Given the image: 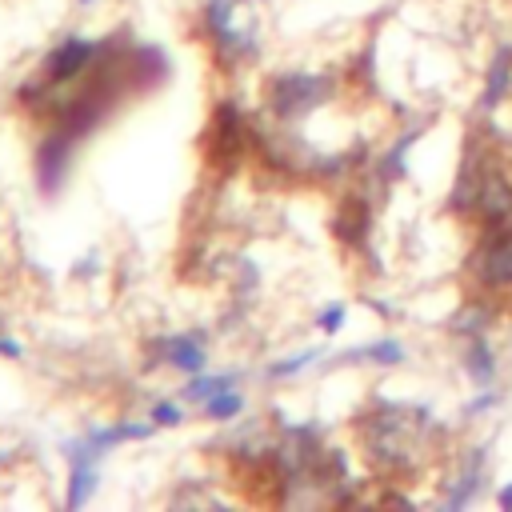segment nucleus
Masks as SVG:
<instances>
[{"label": "nucleus", "instance_id": "22", "mask_svg": "<svg viewBox=\"0 0 512 512\" xmlns=\"http://www.w3.org/2000/svg\"><path fill=\"white\" fill-rule=\"evenodd\" d=\"M84 4H88V0H84Z\"/></svg>", "mask_w": 512, "mask_h": 512}, {"label": "nucleus", "instance_id": "15", "mask_svg": "<svg viewBox=\"0 0 512 512\" xmlns=\"http://www.w3.org/2000/svg\"><path fill=\"white\" fill-rule=\"evenodd\" d=\"M224 388H228V380H196V384H188V400H204V396H216Z\"/></svg>", "mask_w": 512, "mask_h": 512}, {"label": "nucleus", "instance_id": "11", "mask_svg": "<svg viewBox=\"0 0 512 512\" xmlns=\"http://www.w3.org/2000/svg\"><path fill=\"white\" fill-rule=\"evenodd\" d=\"M96 480H92V468H88V460L72 448V496H68V504H84V496H88V488H92Z\"/></svg>", "mask_w": 512, "mask_h": 512}, {"label": "nucleus", "instance_id": "14", "mask_svg": "<svg viewBox=\"0 0 512 512\" xmlns=\"http://www.w3.org/2000/svg\"><path fill=\"white\" fill-rule=\"evenodd\" d=\"M232 412H240V396H232V392H216V396L208 400V416H216V420H228Z\"/></svg>", "mask_w": 512, "mask_h": 512}, {"label": "nucleus", "instance_id": "12", "mask_svg": "<svg viewBox=\"0 0 512 512\" xmlns=\"http://www.w3.org/2000/svg\"><path fill=\"white\" fill-rule=\"evenodd\" d=\"M128 436H148V428H144V424H116V428L92 432V444L104 448V444H116V440H128Z\"/></svg>", "mask_w": 512, "mask_h": 512}, {"label": "nucleus", "instance_id": "18", "mask_svg": "<svg viewBox=\"0 0 512 512\" xmlns=\"http://www.w3.org/2000/svg\"><path fill=\"white\" fill-rule=\"evenodd\" d=\"M152 420H156V424H176L180 412H176L172 404H156V408H152Z\"/></svg>", "mask_w": 512, "mask_h": 512}, {"label": "nucleus", "instance_id": "20", "mask_svg": "<svg viewBox=\"0 0 512 512\" xmlns=\"http://www.w3.org/2000/svg\"><path fill=\"white\" fill-rule=\"evenodd\" d=\"M0 352H4V356H20V348H16L12 340H0Z\"/></svg>", "mask_w": 512, "mask_h": 512}, {"label": "nucleus", "instance_id": "5", "mask_svg": "<svg viewBox=\"0 0 512 512\" xmlns=\"http://www.w3.org/2000/svg\"><path fill=\"white\" fill-rule=\"evenodd\" d=\"M508 80H512V44H504L488 68V84H484V96H480V108L492 112L504 96H508Z\"/></svg>", "mask_w": 512, "mask_h": 512}, {"label": "nucleus", "instance_id": "19", "mask_svg": "<svg viewBox=\"0 0 512 512\" xmlns=\"http://www.w3.org/2000/svg\"><path fill=\"white\" fill-rule=\"evenodd\" d=\"M496 400H500V396H496V392H484V396H480V400H472V404H468V416H472V412H484V408H492V404H496Z\"/></svg>", "mask_w": 512, "mask_h": 512}, {"label": "nucleus", "instance_id": "1", "mask_svg": "<svg viewBox=\"0 0 512 512\" xmlns=\"http://www.w3.org/2000/svg\"><path fill=\"white\" fill-rule=\"evenodd\" d=\"M472 280L488 292L512 288V224H496L472 248Z\"/></svg>", "mask_w": 512, "mask_h": 512}, {"label": "nucleus", "instance_id": "3", "mask_svg": "<svg viewBox=\"0 0 512 512\" xmlns=\"http://www.w3.org/2000/svg\"><path fill=\"white\" fill-rule=\"evenodd\" d=\"M88 60H96V44H88V40H68L64 48H56L52 56H48V76L52 80H72Z\"/></svg>", "mask_w": 512, "mask_h": 512}, {"label": "nucleus", "instance_id": "17", "mask_svg": "<svg viewBox=\"0 0 512 512\" xmlns=\"http://www.w3.org/2000/svg\"><path fill=\"white\" fill-rule=\"evenodd\" d=\"M312 356H316V352H304V356H296V360H284V364H276V368H272V376H284V372H296V368H304V364H308Z\"/></svg>", "mask_w": 512, "mask_h": 512}, {"label": "nucleus", "instance_id": "6", "mask_svg": "<svg viewBox=\"0 0 512 512\" xmlns=\"http://www.w3.org/2000/svg\"><path fill=\"white\" fill-rule=\"evenodd\" d=\"M64 160H68V140H64V136H52V140L40 144V152H36V172H40V184H44V188H56V180H60V172H64Z\"/></svg>", "mask_w": 512, "mask_h": 512}, {"label": "nucleus", "instance_id": "4", "mask_svg": "<svg viewBox=\"0 0 512 512\" xmlns=\"http://www.w3.org/2000/svg\"><path fill=\"white\" fill-rule=\"evenodd\" d=\"M316 92H320V80L316 76H284L280 88H276V108L280 112L308 108V104H316Z\"/></svg>", "mask_w": 512, "mask_h": 512}, {"label": "nucleus", "instance_id": "16", "mask_svg": "<svg viewBox=\"0 0 512 512\" xmlns=\"http://www.w3.org/2000/svg\"><path fill=\"white\" fill-rule=\"evenodd\" d=\"M340 324H344V308H340V304H336V308H328V312L320 316V328H324V332H336Z\"/></svg>", "mask_w": 512, "mask_h": 512}, {"label": "nucleus", "instance_id": "21", "mask_svg": "<svg viewBox=\"0 0 512 512\" xmlns=\"http://www.w3.org/2000/svg\"><path fill=\"white\" fill-rule=\"evenodd\" d=\"M496 500H500L504 508H512V484H508V488H500V496H496Z\"/></svg>", "mask_w": 512, "mask_h": 512}, {"label": "nucleus", "instance_id": "9", "mask_svg": "<svg viewBox=\"0 0 512 512\" xmlns=\"http://www.w3.org/2000/svg\"><path fill=\"white\" fill-rule=\"evenodd\" d=\"M480 460H484V452H472L468 468L460 472V480H456V488H452V496H448V508H460V504L472 500V492H476V476H480Z\"/></svg>", "mask_w": 512, "mask_h": 512}, {"label": "nucleus", "instance_id": "8", "mask_svg": "<svg viewBox=\"0 0 512 512\" xmlns=\"http://www.w3.org/2000/svg\"><path fill=\"white\" fill-rule=\"evenodd\" d=\"M488 324H492V308L488 304H468L460 316H456V332H464V336H484L488 332Z\"/></svg>", "mask_w": 512, "mask_h": 512}, {"label": "nucleus", "instance_id": "13", "mask_svg": "<svg viewBox=\"0 0 512 512\" xmlns=\"http://www.w3.org/2000/svg\"><path fill=\"white\" fill-rule=\"evenodd\" d=\"M364 356H368V360H380V364H400V360H404V348H400L396 340H380V344L364 348Z\"/></svg>", "mask_w": 512, "mask_h": 512}, {"label": "nucleus", "instance_id": "2", "mask_svg": "<svg viewBox=\"0 0 512 512\" xmlns=\"http://www.w3.org/2000/svg\"><path fill=\"white\" fill-rule=\"evenodd\" d=\"M476 216L484 220V228H496V224H508V220H512V180H508V172L496 168L492 160H488L484 180H480Z\"/></svg>", "mask_w": 512, "mask_h": 512}, {"label": "nucleus", "instance_id": "10", "mask_svg": "<svg viewBox=\"0 0 512 512\" xmlns=\"http://www.w3.org/2000/svg\"><path fill=\"white\" fill-rule=\"evenodd\" d=\"M164 348H168L164 360L176 364V368H184V372H196V368L204 364V352H200L192 340H172V344H164Z\"/></svg>", "mask_w": 512, "mask_h": 512}, {"label": "nucleus", "instance_id": "7", "mask_svg": "<svg viewBox=\"0 0 512 512\" xmlns=\"http://www.w3.org/2000/svg\"><path fill=\"white\" fill-rule=\"evenodd\" d=\"M464 368H468V376H472L480 388H488V384L496 380V352L488 348L484 336H472V344H468V352H464Z\"/></svg>", "mask_w": 512, "mask_h": 512}]
</instances>
